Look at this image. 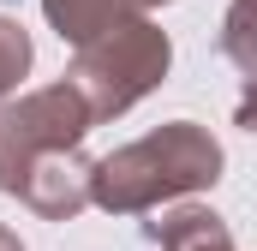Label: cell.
Returning <instances> with one entry per match:
<instances>
[{
  "label": "cell",
  "mask_w": 257,
  "mask_h": 251,
  "mask_svg": "<svg viewBox=\"0 0 257 251\" xmlns=\"http://www.w3.org/2000/svg\"><path fill=\"white\" fill-rule=\"evenodd\" d=\"M221 168H227V156L209 126L168 120L90 162V203L102 215H150L174 197L209 191L221 180Z\"/></svg>",
  "instance_id": "1"
},
{
  "label": "cell",
  "mask_w": 257,
  "mask_h": 251,
  "mask_svg": "<svg viewBox=\"0 0 257 251\" xmlns=\"http://www.w3.org/2000/svg\"><path fill=\"white\" fill-rule=\"evenodd\" d=\"M30 60H36V42L18 18L0 12V96H12L24 78H30Z\"/></svg>",
  "instance_id": "7"
},
{
  "label": "cell",
  "mask_w": 257,
  "mask_h": 251,
  "mask_svg": "<svg viewBox=\"0 0 257 251\" xmlns=\"http://www.w3.org/2000/svg\"><path fill=\"white\" fill-rule=\"evenodd\" d=\"M221 54L239 66V78H245V90H239V108H233V120L245 126L257 138V18L251 12H239V6H227V18H221Z\"/></svg>",
  "instance_id": "6"
},
{
  "label": "cell",
  "mask_w": 257,
  "mask_h": 251,
  "mask_svg": "<svg viewBox=\"0 0 257 251\" xmlns=\"http://www.w3.org/2000/svg\"><path fill=\"white\" fill-rule=\"evenodd\" d=\"M150 6H168V0H42V18L54 24L60 42L90 48L96 36L120 30L132 18H150Z\"/></svg>",
  "instance_id": "4"
},
{
  "label": "cell",
  "mask_w": 257,
  "mask_h": 251,
  "mask_svg": "<svg viewBox=\"0 0 257 251\" xmlns=\"http://www.w3.org/2000/svg\"><path fill=\"white\" fill-rule=\"evenodd\" d=\"M233 6H239V12H251V18H257V0H233Z\"/></svg>",
  "instance_id": "9"
},
{
  "label": "cell",
  "mask_w": 257,
  "mask_h": 251,
  "mask_svg": "<svg viewBox=\"0 0 257 251\" xmlns=\"http://www.w3.org/2000/svg\"><path fill=\"white\" fill-rule=\"evenodd\" d=\"M168 66H174L168 30H162L156 18H132L120 30L96 36L90 48H78V60H72L66 78L78 84V96L90 102L96 120H120L126 108H138V102L150 96V90H162Z\"/></svg>",
  "instance_id": "2"
},
{
  "label": "cell",
  "mask_w": 257,
  "mask_h": 251,
  "mask_svg": "<svg viewBox=\"0 0 257 251\" xmlns=\"http://www.w3.org/2000/svg\"><path fill=\"white\" fill-rule=\"evenodd\" d=\"M0 251H24V239H18V233H12L6 221H0Z\"/></svg>",
  "instance_id": "8"
},
{
  "label": "cell",
  "mask_w": 257,
  "mask_h": 251,
  "mask_svg": "<svg viewBox=\"0 0 257 251\" xmlns=\"http://www.w3.org/2000/svg\"><path fill=\"white\" fill-rule=\"evenodd\" d=\"M90 126H96V114H90V102L78 96L72 78L42 84V90L6 102V108H0V191L12 197V186H18L30 168L84 150Z\"/></svg>",
  "instance_id": "3"
},
{
  "label": "cell",
  "mask_w": 257,
  "mask_h": 251,
  "mask_svg": "<svg viewBox=\"0 0 257 251\" xmlns=\"http://www.w3.org/2000/svg\"><path fill=\"white\" fill-rule=\"evenodd\" d=\"M144 239L156 251H233L227 221H221L215 209H203V203H180V209L144 221Z\"/></svg>",
  "instance_id": "5"
}]
</instances>
